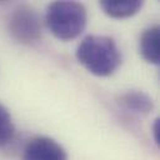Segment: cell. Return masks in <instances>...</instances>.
<instances>
[{
  "mask_svg": "<svg viewBox=\"0 0 160 160\" xmlns=\"http://www.w3.org/2000/svg\"><path fill=\"white\" fill-rule=\"evenodd\" d=\"M15 134V126L9 110L0 104V148L9 144Z\"/></svg>",
  "mask_w": 160,
  "mask_h": 160,
  "instance_id": "8",
  "label": "cell"
},
{
  "mask_svg": "<svg viewBox=\"0 0 160 160\" xmlns=\"http://www.w3.org/2000/svg\"><path fill=\"white\" fill-rule=\"evenodd\" d=\"M8 29L12 39L25 45L35 44L41 38L40 18L32 8L26 5H21L11 12Z\"/></svg>",
  "mask_w": 160,
  "mask_h": 160,
  "instance_id": "3",
  "label": "cell"
},
{
  "mask_svg": "<svg viewBox=\"0 0 160 160\" xmlns=\"http://www.w3.org/2000/svg\"><path fill=\"white\" fill-rule=\"evenodd\" d=\"M86 9L78 1H54L46 10V25L61 40L78 38L86 28Z\"/></svg>",
  "mask_w": 160,
  "mask_h": 160,
  "instance_id": "2",
  "label": "cell"
},
{
  "mask_svg": "<svg viewBox=\"0 0 160 160\" xmlns=\"http://www.w3.org/2000/svg\"><path fill=\"white\" fill-rule=\"evenodd\" d=\"M79 62L96 76H109L121 62L120 50L114 39L102 35L86 36L76 49Z\"/></svg>",
  "mask_w": 160,
  "mask_h": 160,
  "instance_id": "1",
  "label": "cell"
},
{
  "mask_svg": "<svg viewBox=\"0 0 160 160\" xmlns=\"http://www.w3.org/2000/svg\"><path fill=\"white\" fill-rule=\"evenodd\" d=\"M100 6L111 18L125 19L135 15L142 6L140 0H102Z\"/></svg>",
  "mask_w": 160,
  "mask_h": 160,
  "instance_id": "7",
  "label": "cell"
},
{
  "mask_svg": "<svg viewBox=\"0 0 160 160\" xmlns=\"http://www.w3.org/2000/svg\"><path fill=\"white\" fill-rule=\"evenodd\" d=\"M140 54L148 62L155 65L160 62V29L158 25L142 31L140 36Z\"/></svg>",
  "mask_w": 160,
  "mask_h": 160,
  "instance_id": "5",
  "label": "cell"
},
{
  "mask_svg": "<svg viewBox=\"0 0 160 160\" xmlns=\"http://www.w3.org/2000/svg\"><path fill=\"white\" fill-rule=\"evenodd\" d=\"M22 160H68L65 149L48 136L32 138L25 146Z\"/></svg>",
  "mask_w": 160,
  "mask_h": 160,
  "instance_id": "4",
  "label": "cell"
},
{
  "mask_svg": "<svg viewBox=\"0 0 160 160\" xmlns=\"http://www.w3.org/2000/svg\"><path fill=\"white\" fill-rule=\"evenodd\" d=\"M118 101L122 108H125L126 110H131L134 112L149 114L154 109L152 99L148 94L139 90H130L121 94Z\"/></svg>",
  "mask_w": 160,
  "mask_h": 160,
  "instance_id": "6",
  "label": "cell"
}]
</instances>
